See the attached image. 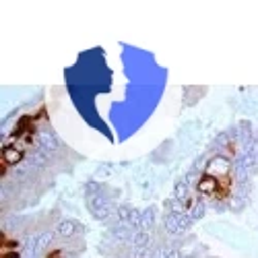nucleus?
<instances>
[{
	"label": "nucleus",
	"instance_id": "obj_1",
	"mask_svg": "<svg viewBox=\"0 0 258 258\" xmlns=\"http://www.w3.org/2000/svg\"><path fill=\"white\" fill-rule=\"evenodd\" d=\"M227 169H229V163H227V159H223V157H215V159H211V163H209V174H211V178H213V176H223V174H227Z\"/></svg>",
	"mask_w": 258,
	"mask_h": 258
},
{
	"label": "nucleus",
	"instance_id": "obj_2",
	"mask_svg": "<svg viewBox=\"0 0 258 258\" xmlns=\"http://www.w3.org/2000/svg\"><path fill=\"white\" fill-rule=\"evenodd\" d=\"M215 188H217V180L211 178V176H205V178L199 182V190L203 192V195H211Z\"/></svg>",
	"mask_w": 258,
	"mask_h": 258
},
{
	"label": "nucleus",
	"instance_id": "obj_3",
	"mask_svg": "<svg viewBox=\"0 0 258 258\" xmlns=\"http://www.w3.org/2000/svg\"><path fill=\"white\" fill-rule=\"evenodd\" d=\"M21 157H23V153H21L19 149H13V147L11 149H5V161L7 163H17Z\"/></svg>",
	"mask_w": 258,
	"mask_h": 258
}]
</instances>
